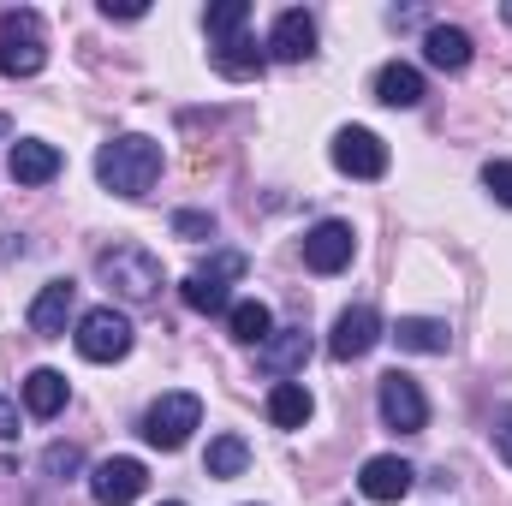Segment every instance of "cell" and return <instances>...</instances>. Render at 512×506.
I'll return each mask as SVG.
<instances>
[{"mask_svg": "<svg viewBox=\"0 0 512 506\" xmlns=\"http://www.w3.org/2000/svg\"><path fill=\"white\" fill-rule=\"evenodd\" d=\"M411 483H417V471H411L405 459H393V453H376V459L358 471V489H364V501H382V506L405 501V495H411Z\"/></svg>", "mask_w": 512, "mask_h": 506, "instance_id": "obj_12", "label": "cell"}, {"mask_svg": "<svg viewBox=\"0 0 512 506\" xmlns=\"http://www.w3.org/2000/svg\"><path fill=\"white\" fill-rule=\"evenodd\" d=\"M239 274H245V256L239 251H215L209 256V268H197V274L179 280V298H185L191 310H203V316H221V310H233L227 280H239Z\"/></svg>", "mask_w": 512, "mask_h": 506, "instance_id": "obj_5", "label": "cell"}, {"mask_svg": "<svg viewBox=\"0 0 512 506\" xmlns=\"http://www.w3.org/2000/svg\"><path fill=\"white\" fill-rule=\"evenodd\" d=\"M42 60H48L42 18L36 12H6L0 18V78H36Z\"/></svg>", "mask_w": 512, "mask_h": 506, "instance_id": "obj_4", "label": "cell"}, {"mask_svg": "<svg viewBox=\"0 0 512 506\" xmlns=\"http://www.w3.org/2000/svg\"><path fill=\"white\" fill-rule=\"evenodd\" d=\"M66 393H72V387H66L60 370H30V376H24V411H30V417H54V411L66 405Z\"/></svg>", "mask_w": 512, "mask_h": 506, "instance_id": "obj_22", "label": "cell"}, {"mask_svg": "<svg viewBox=\"0 0 512 506\" xmlns=\"http://www.w3.org/2000/svg\"><path fill=\"white\" fill-rule=\"evenodd\" d=\"M256 364L268 370V376H298L304 364H310V334L304 328H280V334H268L262 346H256Z\"/></svg>", "mask_w": 512, "mask_h": 506, "instance_id": "obj_15", "label": "cell"}, {"mask_svg": "<svg viewBox=\"0 0 512 506\" xmlns=\"http://www.w3.org/2000/svg\"><path fill=\"white\" fill-rule=\"evenodd\" d=\"M96 268H102V280L126 298V304H149L155 292H161V262L149 251H137V245H114V251L96 256Z\"/></svg>", "mask_w": 512, "mask_h": 506, "instance_id": "obj_2", "label": "cell"}, {"mask_svg": "<svg viewBox=\"0 0 512 506\" xmlns=\"http://www.w3.org/2000/svg\"><path fill=\"white\" fill-rule=\"evenodd\" d=\"M423 60H429L435 72H465V66H471V36H465L459 24H435V30L423 36Z\"/></svg>", "mask_w": 512, "mask_h": 506, "instance_id": "obj_17", "label": "cell"}, {"mask_svg": "<svg viewBox=\"0 0 512 506\" xmlns=\"http://www.w3.org/2000/svg\"><path fill=\"white\" fill-rule=\"evenodd\" d=\"M262 48H268V42H262ZM262 48H256L251 36H227V42H215V72H221V78H256L262 60H268Z\"/></svg>", "mask_w": 512, "mask_h": 506, "instance_id": "obj_21", "label": "cell"}, {"mask_svg": "<svg viewBox=\"0 0 512 506\" xmlns=\"http://www.w3.org/2000/svg\"><path fill=\"white\" fill-rule=\"evenodd\" d=\"M227 322H233V340H245V346H262V340L274 334V316H268V304H256V298L233 304Z\"/></svg>", "mask_w": 512, "mask_h": 506, "instance_id": "obj_24", "label": "cell"}, {"mask_svg": "<svg viewBox=\"0 0 512 506\" xmlns=\"http://www.w3.org/2000/svg\"><path fill=\"white\" fill-rule=\"evenodd\" d=\"M352 251H358V233L346 221H322L304 233V268H316V274H340L352 262Z\"/></svg>", "mask_w": 512, "mask_h": 506, "instance_id": "obj_10", "label": "cell"}, {"mask_svg": "<svg viewBox=\"0 0 512 506\" xmlns=\"http://www.w3.org/2000/svg\"><path fill=\"white\" fill-rule=\"evenodd\" d=\"M78 352L90 358V364H120L131 352V322L114 310V304H102V310H90V316H78Z\"/></svg>", "mask_w": 512, "mask_h": 506, "instance_id": "obj_6", "label": "cell"}, {"mask_svg": "<svg viewBox=\"0 0 512 506\" xmlns=\"http://www.w3.org/2000/svg\"><path fill=\"white\" fill-rule=\"evenodd\" d=\"M251 465V447L239 441V435H215L209 441V453H203V471L215 477V483H227V477H239Z\"/></svg>", "mask_w": 512, "mask_h": 506, "instance_id": "obj_23", "label": "cell"}, {"mask_svg": "<svg viewBox=\"0 0 512 506\" xmlns=\"http://www.w3.org/2000/svg\"><path fill=\"white\" fill-rule=\"evenodd\" d=\"M197 423H203V399H197V393H161V399L143 411V441L161 447V453H179Z\"/></svg>", "mask_w": 512, "mask_h": 506, "instance_id": "obj_3", "label": "cell"}, {"mask_svg": "<svg viewBox=\"0 0 512 506\" xmlns=\"http://www.w3.org/2000/svg\"><path fill=\"white\" fill-rule=\"evenodd\" d=\"M483 185H489L495 203H507L512 209V161H489V167H483Z\"/></svg>", "mask_w": 512, "mask_h": 506, "instance_id": "obj_27", "label": "cell"}, {"mask_svg": "<svg viewBox=\"0 0 512 506\" xmlns=\"http://www.w3.org/2000/svg\"><path fill=\"white\" fill-rule=\"evenodd\" d=\"M12 435H18V405L0 393V441H12Z\"/></svg>", "mask_w": 512, "mask_h": 506, "instance_id": "obj_30", "label": "cell"}, {"mask_svg": "<svg viewBox=\"0 0 512 506\" xmlns=\"http://www.w3.org/2000/svg\"><path fill=\"white\" fill-rule=\"evenodd\" d=\"M0 137H6V120H0Z\"/></svg>", "mask_w": 512, "mask_h": 506, "instance_id": "obj_32", "label": "cell"}, {"mask_svg": "<svg viewBox=\"0 0 512 506\" xmlns=\"http://www.w3.org/2000/svg\"><path fill=\"white\" fill-rule=\"evenodd\" d=\"M393 340H399V352H423V358H435V352H447V346H453L447 322H435V316H399Z\"/></svg>", "mask_w": 512, "mask_h": 506, "instance_id": "obj_19", "label": "cell"}, {"mask_svg": "<svg viewBox=\"0 0 512 506\" xmlns=\"http://www.w3.org/2000/svg\"><path fill=\"white\" fill-rule=\"evenodd\" d=\"M42 465H48V471H54V477H72V471H78V465H84V453H78V447H60V441H54V447H48V453H42Z\"/></svg>", "mask_w": 512, "mask_h": 506, "instance_id": "obj_28", "label": "cell"}, {"mask_svg": "<svg viewBox=\"0 0 512 506\" xmlns=\"http://www.w3.org/2000/svg\"><path fill=\"white\" fill-rule=\"evenodd\" d=\"M376 405H382V423L387 429H399V435H417L423 423H429V399H423V387L411 376H382V393H376Z\"/></svg>", "mask_w": 512, "mask_h": 506, "instance_id": "obj_7", "label": "cell"}, {"mask_svg": "<svg viewBox=\"0 0 512 506\" xmlns=\"http://www.w3.org/2000/svg\"><path fill=\"white\" fill-rule=\"evenodd\" d=\"M173 233H179V239H215V215L179 209V215H173Z\"/></svg>", "mask_w": 512, "mask_h": 506, "instance_id": "obj_26", "label": "cell"}, {"mask_svg": "<svg viewBox=\"0 0 512 506\" xmlns=\"http://www.w3.org/2000/svg\"><path fill=\"white\" fill-rule=\"evenodd\" d=\"M334 167L352 173V179H382L387 173V143L364 126H346L334 137Z\"/></svg>", "mask_w": 512, "mask_h": 506, "instance_id": "obj_8", "label": "cell"}, {"mask_svg": "<svg viewBox=\"0 0 512 506\" xmlns=\"http://www.w3.org/2000/svg\"><path fill=\"white\" fill-rule=\"evenodd\" d=\"M6 173H12L18 185H48V179L60 173V149L42 143V137H18L12 155H6Z\"/></svg>", "mask_w": 512, "mask_h": 506, "instance_id": "obj_16", "label": "cell"}, {"mask_svg": "<svg viewBox=\"0 0 512 506\" xmlns=\"http://www.w3.org/2000/svg\"><path fill=\"white\" fill-rule=\"evenodd\" d=\"M376 340H382V316H376L370 304H352V310H340L328 352H334L340 364H352V358H370V352H376Z\"/></svg>", "mask_w": 512, "mask_h": 506, "instance_id": "obj_9", "label": "cell"}, {"mask_svg": "<svg viewBox=\"0 0 512 506\" xmlns=\"http://www.w3.org/2000/svg\"><path fill=\"white\" fill-rule=\"evenodd\" d=\"M72 304H78V286H72V280H48V286L36 292V304H30V328H36L42 340H60L66 322H72Z\"/></svg>", "mask_w": 512, "mask_h": 506, "instance_id": "obj_14", "label": "cell"}, {"mask_svg": "<svg viewBox=\"0 0 512 506\" xmlns=\"http://www.w3.org/2000/svg\"><path fill=\"white\" fill-rule=\"evenodd\" d=\"M376 102H382V108H417V102H423V72L405 66V60L382 66V72H376Z\"/></svg>", "mask_w": 512, "mask_h": 506, "instance_id": "obj_18", "label": "cell"}, {"mask_svg": "<svg viewBox=\"0 0 512 506\" xmlns=\"http://www.w3.org/2000/svg\"><path fill=\"white\" fill-rule=\"evenodd\" d=\"M161 506H185V501H161Z\"/></svg>", "mask_w": 512, "mask_h": 506, "instance_id": "obj_31", "label": "cell"}, {"mask_svg": "<svg viewBox=\"0 0 512 506\" xmlns=\"http://www.w3.org/2000/svg\"><path fill=\"white\" fill-rule=\"evenodd\" d=\"M245 18H251V6H245V0H215V6H209V36H215V42L245 36Z\"/></svg>", "mask_w": 512, "mask_h": 506, "instance_id": "obj_25", "label": "cell"}, {"mask_svg": "<svg viewBox=\"0 0 512 506\" xmlns=\"http://www.w3.org/2000/svg\"><path fill=\"white\" fill-rule=\"evenodd\" d=\"M268 54L274 60H286V66H298V60H310L316 54V18L310 12H280L274 18V30H268Z\"/></svg>", "mask_w": 512, "mask_h": 506, "instance_id": "obj_13", "label": "cell"}, {"mask_svg": "<svg viewBox=\"0 0 512 506\" xmlns=\"http://www.w3.org/2000/svg\"><path fill=\"white\" fill-rule=\"evenodd\" d=\"M495 453H501V459L512 465V405L501 411V417H495Z\"/></svg>", "mask_w": 512, "mask_h": 506, "instance_id": "obj_29", "label": "cell"}, {"mask_svg": "<svg viewBox=\"0 0 512 506\" xmlns=\"http://www.w3.org/2000/svg\"><path fill=\"white\" fill-rule=\"evenodd\" d=\"M155 173H161V143L155 137H114V143H102L96 149V179L114 191V197H143L149 185H155Z\"/></svg>", "mask_w": 512, "mask_h": 506, "instance_id": "obj_1", "label": "cell"}, {"mask_svg": "<svg viewBox=\"0 0 512 506\" xmlns=\"http://www.w3.org/2000/svg\"><path fill=\"white\" fill-rule=\"evenodd\" d=\"M310 411H316V399H310L304 381H274V393H268V417H274V429H304Z\"/></svg>", "mask_w": 512, "mask_h": 506, "instance_id": "obj_20", "label": "cell"}, {"mask_svg": "<svg viewBox=\"0 0 512 506\" xmlns=\"http://www.w3.org/2000/svg\"><path fill=\"white\" fill-rule=\"evenodd\" d=\"M143 489H149V471H143L137 459H102V465L90 471V495L102 506H131Z\"/></svg>", "mask_w": 512, "mask_h": 506, "instance_id": "obj_11", "label": "cell"}]
</instances>
